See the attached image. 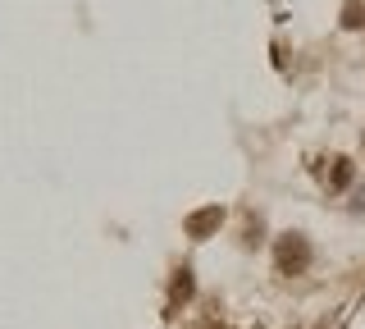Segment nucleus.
Here are the masks:
<instances>
[{"instance_id": "obj_1", "label": "nucleus", "mask_w": 365, "mask_h": 329, "mask_svg": "<svg viewBox=\"0 0 365 329\" xmlns=\"http://www.w3.org/2000/svg\"><path fill=\"white\" fill-rule=\"evenodd\" d=\"M311 265V243L302 233H283L279 238V275H302Z\"/></svg>"}, {"instance_id": "obj_2", "label": "nucleus", "mask_w": 365, "mask_h": 329, "mask_svg": "<svg viewBox=\"0 0 365 329\" xmlns=\"http://www.w3.org/2000/svg\"><path fill=\"white\" fill-rule=\"evenodd\" d=\"M220 224H224V206H201L182 220V229H187V238H210Z\"/></svg>"}, {"instance_id": "obj_3", "label": "nucleus", "mask_w": 365, "mask_h": 329, "mask_svg": "<svg viewBox=\"0 0 365 329\" xmlns=\"http://www.w3.org/2000/svg\"><path fill=\"white\" fill-rule=\"evenodd\" d=\"M192 298V270H178V275H174V288H169V302H187Z\"/></svg>"}, {"instance_id": "obj_4", "label": "nucleus", "mask_w": 365, "mask_h": 329, "mask_svg": "<svg viewBox=\"0 0 365 329\" xmlns=\"http://www.w3.org/2000/svg\"><path fill=\"white\" fill-rule=\"evenodd\" d=\"M329 188H347L351 183V161H329Z\"/></svg>"}, {"instance_id": "obj_5", "label": "nucleus", "mask_w": 365, "mask_h": 329, "mask_svg": "<svg viewBox=\"0 0 365 329\" xmlns=\"http://www.w3.org/2000/svg\"><path fill=\"white\" fill-rule=\"evenodd\" d=\"M201 329H220V325H215V320H210V325H201Z\"/></svg>"}]
</instances>
